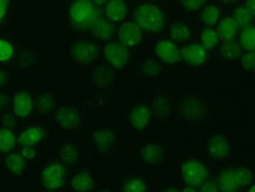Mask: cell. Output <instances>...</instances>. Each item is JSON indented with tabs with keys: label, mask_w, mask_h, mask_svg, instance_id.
<instances>
[{
	"label": "cell",
	"mask_w": 255,
	"mask_h": 192,
	"mask_svg": "<svg viewBox=\"0 0 255 192\" xmlns=\"http://www.w3.org/2000/svg\"><path fill=\"white\" fill-rule=\"evenodd\" d=\"M94 140L100 146H108L114 140V134L107 130L96 131L94 132Z\"/></svg>",
	"instance_id": "obj_32"
},
{
	"label": "cell",
	"mask_w": 255,
	"mask_h": 192,
	"mask_svg": "<svg viewBox=\"0 0 255 192\" xmlns=\"http://www.w3.org/2000/svg\"><path fill=\"white\" fill-rule=\"evenodd\" d=\"M57 120H58V124L63 127V129L70 130L78 125L79 116L75 108L64 107L58 112Z\"/></svg>",
	"instance_id": "obj_14"
},
{
	"label": "cell",
	"mask_w": 255,
	"mask_h": 192,
	"mask_svg": "<svg viewBox=\"0 0 255 192\" xmlns=\"http://www.w3.org/2000/svg\"><path fill=\"white\" fill-rule=\"evenodd\" d=\"M239 44L248 52H255V26H248L241 31Z\"/></svg>",
	"instance_id": "obj_18"
},
{
	"label": "cell",
	"mask_w": 255,
	"mask_h": 192,
	"mask_svg": "<svg viewBox=\"0 0 255 192\" xmlns=\"http://www.w3.org/2000/svg\"><path fill=\"white\" fill-rule=\"evenodd\" d=\"M72 58L81 64L91 63L97 56V47L89 40H79L71 49Z\"/></svg>",
	"instance_id": "obj_6"
},
{
	"label": "cell",
	"mask_w": 255,
	"mask_h": 192,
	"mask_svg": "<svg viewBox=\"0 0 255 192\" xmlns=\"http://www.w3.org/2000/svg\"><path fill=\"white\" fill-rule=\"evenodd\" d=\"M15 137L11 131L2 129L0 130V152H8L13 149Z\"/></svg>",
	"instance_id": "obj_26"
},
{
	"label": "cell",
	"mask_w": 255,
	"mask_h": 192,
	"mask_svg": "<svg viewBox=\"0 0 255 192\" xmlns=\"http://www.w3.org/2000/svg\"><path fill=\"white\" fill-rule=\"evenodd\" d=\"M7 5H8L7 1H2V0H0V20L4 18V15L6 13V8H7Z\"/></svg>",
	"instance_id": "obj_41"
},
{
	"label": "cell",
	"mask_w": 255,
	"mask_h": 192,
	"mask_svg": "<svg viewBox=\"0 0 255 192\" xmlns=\"http://www.w3.org/2000/svg\"><path fill=\"white\" fill-rule=\"evenodd\" d=\"M241 67L245 72L255 73V52H247L241 57Z\"/></svg>",
	"instance_id": "obj_33"
},
{
	"label": "cell",
	"mask_w": 255,
	"mask_h": 192,
	"mask_svg": "<svg viewBox=\"0 0 255 192\" xmlns=\"http://www.w3.org/2000/svg\"><path fill=\"white\" fill-rule=\"evenodd\" d=\"M12 53H13V50L9 43L0 39V62H7L12 57Z\"/></svg>",
	"instance_id": "obj_35"
},
{
	"label": "cell",
	"mask_w": 255,
	"mask_h": 192,
	"mask_svg": "<svg viewBox=\"0 0 255 192\" xmlns=\"http://www.w3.org/2000/svg\"><path fill=\"white\" fill-rule=\"evenodd\" d=\"M94 33L97 38H100L102 40H107L113 36L114 28L113 25L109 20L107 19H100L95 22L94 25Z\"/></svg>",
	"instance_id": "obj_21"
},
{
	"label": "cell",
	"mask_w": 255,
	"mask_h": 192,
	"mask_svg": "<svg viewBox=\"0 0 255 192\" xmlns=\"http://www.w3.org/2000/svg\"><path fill=\"white\" fill-rule=\"evenodd\" d=\"M44 133L39 127H31L19 136V142L24 146H31L43 138Z\"/></svg>",
	"instance_id": "obj_23"
},
{
	"label": "cell",
	"mask_w": 255,
	"mask_h": 192,
	"mask_svg": "<svg viewBox=\"0 0 255 192\" xmlns=\"http://www.w3.org/2000/svg\"><path fill=\"white\" fill-rule=\"evenodd\" d=\"M247 192H255V184L251 185V187H248Z\"/></svg>",
	"instance_id": "obj_44"
},
{
	"label": "cell",
	"mask_w": 255,
	"mask_h": 192,
	"mask_svg": "<svg viewBox=\"0 0 255 192\" xmlns=\"http://www.w3.org/2000/svg\"><path fill=\"white\" fill-rule=\"evenodd\" d=\"M41 181L47 189H57L63 184L64 169L59 164H52L47 166L41 174Z\"/></svg>",
	"instance_id": "obj_9"
},
{
	"label": "cell",
	"mask_w": 255,
	"mask_h": 192,
	"mask_svg": "<svg viewBox=\"0 0 255 192\" xmlns=\"http://www.w3.org/2000/svg\"><path fill=\"white\" fill-rule=\"evenodd\" d=\"M123 192H146L145 183L138 178L129 179L123 185Z\"/></svg>",
	"instance_id": "obj_31"
},
{
	"label": "cell",
	"mask_w": 255,
	"mask_h": 192,
	"mask_svg": "<svg viewBox=\"0 0 255 192\" xmlns=\"http://www.w3.org/2000/svg\"><path fill=\"white\" fill-rule=\"evenodd\" d=\"M181 176L188 187H199L206 179L205 165L197 161H187L181 165Z\"/></svg>",
	"instance_id": "obj_4"
},
{
	"label": "cell",
	"mask_w": 255,
	"mask_h": 192,
	"mask_svg": "<svg viewBox=\"0 0 255 192\" xmlns=\"http://www.w3.org/2000/svg\"><path fill=\"white\" fill-rule=\"evenodd\" d=\"M142 28L133 22H124L119 28V38L121 43L127 46H133L142 40Z\"/></svg>",
	"instance_id": "obj_8"
},
{
	"label": "cell",
	"mask_w": 255,
	"mask_h": 192,
	"mask_svg": "<svg viewBox=\"0 0 255 192\" xmlns=\"http://www.w3.org/2000/svg\"><path fill=\"white\" fill-rule=\"evenodd\" d=\"M206 151L216 161H225L232 156L233 146L228 137L223 134H215L207 142Z\"/></svg>",
	"instance_id": "obj_3"
},
{
	"label": "cell",
	"mask_w": 255,
	"mask_h": 192,
	"mask_svg": "<svg viewBox=\"0 0 255 192\" xmlns=\"http://www.w3.org/2000/svg\"><path fill=\"white\" fill-rule=\"evenodd\" d=\"M38 110L40 112H49L52 108L53 105V97H51L50 95H44L38 99Z\"/></svg>",
	"instance_id": "obj_34"
},
{
	"label": "cell",
	"mask_w": 255,
	"mask_h": 192,
	"mask_svg": "<svg viewBox=\"0 0 255 192\" xmlns=\"http://www.w3.org/2000/svg\"><path fill=\"white\" fill-rule=\"evenodd\" d=\"M201 41H202L203 47H206V49H214L219 43L218 32L213 30V28H206L201 34Z\"/></svg>",
	"instance_id": "obj_28"
},
{
	"label": "cell",
	"mask_w": 255,
	"mask_h": 192,
	"mask_svg": "<svg viewBox=\"0 0 255 192\" xmlns=\"http://www.w3.org/2000/svg\"><path fill=\"white\" fill-rule=\"evenodd\" d=\"M155 51L158 58L163 60L164 63L175 64L180 59V52H178L176 45L170 41H159L158 44H156Z\"/></svg>",
	"instance_id": "obj_11"
},
{
	"label": "cell",
	"mask_w": 255,
	"mask_h": 192,
	"mask_svg": "<svg viewBox=\"0 0 255 192\" xmlns=\"http://www.w3.org/2000/svg\"><path fill=\"white\" fill-rule=\"evenodd\" d=\"M6 81H7L6 76L2 72H0V84H4V83H6Z\"/></svg>",
	"instance_id": "obj_43"
},
{
	"label": "cell",
	"mask_w": 255,
	"mask_h": 192,
	"mask_svg": "<svg viewBox=\"0 0 255 192\" xmlns=\"http://www.w3.org/2000/svg\"><path fill=\"white\" fill-rule=\"evenodd\" d=\"M182 5L188 11H197L206 5V1L203 0H183Z\"/></svg>",
	"instance_id": "obj_37"
},
{
	"label": "cell",
	"mask_w": 255,
	"mask_h": 192,
	"mask_svg": "<svg viewBox=\"0 0 255 192\" xmlns=\"http://www.w3.org/2000/svg\"><path fill=\"white\" fill-rule=\"evenodd\" d=\"M70 15L78 24H92L97 19V9L92 5V2L87 0H79L72 2L70 7Z\"/></svg>",
	"instance_id": "obj_5"
},
{
	"label": "cell",
	"mask_w": 255,
	"mask_h": 192,
	"mask_svg": "<svg viewBox=\"0 0 255 192\" xmlns=\"http://www.w3.org/2000/svg\"><path fill=\"white\" fill-rule=\"evenodd\" d=\"M238 30L239 27L237 22H235L234 19H233V17L225 18L221 22H220L218 34L221 39H223L225 41H228V40H232L233 38L235 37Z\"/></svg>",
	"instance_id": "obj_17"
},
{
	"label": "cell",
	"mask_w": 255,
	"mask_h": 192,
	"mask_svg": "<svg viewBox=\"0 0 255 192\" xmlns=\"http://www.w3.org/2000/svg\"><path fill=\"white\" fill-rule=\"evenodd\" d=\"M252 181V171L245 165L226 169L216 177L220 192H239L242 189L251 187Z\"/></svg>",
	"instance_id": "obj_1"
},
{
	"label": "cell",
	"mask_w": 255,
	"mask_h": 192,
	"mask_svg": "<svg viewBox=\"0 0 255 192\" xmlns=\"http://www.w3.org/2000/svg\"><path fill=\"white\" fill-rule=\"evenodd\" d=\"M233 19L237 22L238 27L242 28V30L248 26H252L254 21V18L252 17V14L245 6H241V7L235 9L234 13H233Z\"/></svg>",
	"instance_id": "obj_22"
},
{
	"label": "cell",
	"mask_w": 255,
	"mask_h": 192,
	"mask_svg": "<svg viewBox=\"0 0 255 192\" xmlns=\"http://www.w3.org/2000/svg\"><path fill=\"white\" fill-rule=\"evenodd\" d=\"M170 36L175 40L186 41L191 37V28L183 22H176L170 27Z\"/></svg>",
	"instance_id": "obj_24"
},
{
	"label": "cell",
	"mask_w": 255,
	"mask_h": 192,
	"mask_svg": "<svg viewBox=\"0 0 255 192\" xmlns=\"http://www.w3.org/2000/svg\"><path fill=\"white\" fill-rule=\"evenodd\" d=\"M221 54L223 58L226 60H229V62L238 59L239 57L241 56L240 44H239L237 40L233 39L226 41L221 47Z\"/></svg>",
	"instance_id": "obj_20"
},
{
	"label": "cell",
	"mask_w": 255,
	"mask_h": 192,
	"mask_svg": "<svg viewBox=\"0 0 255 192\" xmlns=\"http://www.w3.org/2000/svg\"><path fill=\"white\" fill-rule=\"evenodd\" d=\"M199 187V192H220L218 184H216V181H213V179H205Z\"/></svg>",
	"instance_id": "obj_36"
},
{
	"label": "cell",
	"mask_w": 255,
	"mask_h": 192,
	"mask_svg": "<svg viewBox=\"0 0 255 192\" xmlns=\"http://www.w3.org/2000/svg\"><path fill=\"white\" fill-rule=\"evenodd\" d=\"M6 165H7L8 170L13 172L15 175H19L25 168V161L24 157L18 155V153H13V155H9L6 159Z\"/></svg>",
	"instance_id": "obj_25"
},
{
	"label": "cell",
	"mask_w": 255,
	"mask_h": 192,
	"mask_svg": "<svg viewBox=\"0 0 255 192\" xmlns=\"http://www.w3.org/2000/svg\"><path fill=\"white\" fill-rule=\"evenodd\" d=\"M141 71L143 76L148 77V78H154V77L158 76L159 72H161V66L154 59H149L143 63Z\"/></svg>",
	"instance_id": "obj_30"
},
{
	"label": "cell",
	"mask_w": 255,
	"mask_h": 192,
	"mask_svg": "<svg viewBox=\"0 0 255 192\" xmlns=\"http://www.w3.org/2000/svg\"><path fill=\"white\" fill-rule=\"evenodd\" d=\"M60 158L64 159L65 162H75L78 157L77 148L73 143H65L62 148L59 149Z\"/></svg>",
	"instance_id": "obj_29"
},
{
	"label": "cell",
	"mask_w": 255,
	"mask_h": 192,
	"mask_svg": "<svg viewBox=\"0 0 255 192\" xmlns=\"http://www.w3.org/2000/svg\"><path fill=\"white\" fill-rule=\"evenodd\" d=\"M105 14L108 19L113 21L122 20L127 14L126 2L120 1V0H111L105 6Z\"/></svg>",
	"instance_id": "obj_16"
},
{
	"label": "cell",
	"mask_w": 255,
	"mask_h": 192,
	"mask_svg": "<svg viewBox=\"0 0 255 192\" xmlns=\"http://www.w3.org/2000/svg\"><path fill=\"white\" fill-rule=\"evenodd\" d=\"M104 56L111 65L115 67H123L129 60V53L123 45L109 43L104 47Z\"/></svg>",
	"instance_id": "obj_7"
},
{
	"label": "cell",
	"mask_w": 255,
	"mask_h": 192,
	"mask_svg": "<svg viewBox=\"0 0 255 192\" xmlns=\"http://www.w3.org/2000/svg\"><path fill=\"white\" fill-rule=\"evenodd\" d=\"M164 192H178V191L176 190V189H174V188H169Z\"/></svg>",
	"instance_id": "obj_45"
},
{
	"label": "cell",
	"mask_w": 255,
	"mask_h": 192,
	"mask_svg": "<svg viewBox=\"0 0 255 192\" xmlns=\"http://www.w3.org/2000/svg\"><path fill=\"white\" fill-rule=\"evenodd\" d=\"M32 110V100L30 95L26 92H19L13 101V111L18 117L25 118Z\"/></svg>",
	"instance_id": "obj_15"
},
{
	"label": "cell",
	"mask_w": 255,
	"mask_h": 192,
	"mask_svg": "<svg viewBox=\"0 0 255 192\" xmlns=\"http://www.w3.org/2000/svg\"><path fill=\"white\" fill-rule=\"evenodd\" d=\"M181 192H199V191H197L196 189L193 188V187H187V188H184Z\"/></svg>",
	"instance_id": "obj_42"
},
{
	"label": "cell",
	"mask_w": 255,
	"mask_h": 192,
	"mask_svg": "<svg viewBox=\"0 0 255 192\" xmlns=\"http://www.w3.org/2000/svg\"><path fill=\"white\" fill-rule=\"evenodd\" d=\"M135 20L145 31H157L163 22V14L157 6L142 4L135 8Z\"/></svg>",
	"instance_id": "obj_2"
},
{
	"label": "cell",
	"mask_w": 255,
	"mask_h": 192,
	"mask_svg": "<svg viewBox=\"0 0 255 192\" xmlns=\"http://www.w3.org/2000/svg\"><path fill=\"white\" fill-rule=\"evenodd\" d=\"M181 56L188 65L199 66L206 62V49L200 45H188L181 52Z\"/></svg>",
	"instance_id": "obj_10"
},
{
	"label": "cell",
	"mask_w": 255,
	"mask_h": 192,
	"mask_svg": "<svg viewBox=\"0 0 255 192\" xmlns=\"http://www.w3.org/2000/svg\"><path fill=\"white\" fill-rule=\"evenodd\" d=\"M2 124L6 127H15L17 126V119H15L13 114H5L4 118H2Z\"/></svg>",
	"instance_id": "obj_38"
},
{
	"label": "cell",
	"mask_w": 255,
	"mask_h": 192,
	"mask_svg": "<svg viewBox=\"0 0 255 192\" xmlns=\"http://www.w3.org/2000/svg\"><path fill=\"white\" fill-rule=\"evenodd\" d=\"M200 15H201V20L205 22L206 25L212 26V25L216 24V21H218L220 11L216 6L209 5V6H206L205 9L201 12Z\"/></svg>",
	"instance_id": "obj_27"
},
{
	"label": "cell",
	"mask_w": 255,
	"mask_h": 192,
	"mask_svg": "<svg viewBox=\"0 0 255 192\" xmlns=\"http://www.w3.org/2000/svg\"><path fill=\"white\" fill-rule=\"evenodd\" d=\"M21 156L26 159H32L34 157L33 148H31V146H25V148L23 149V151H21Z\"/></svg>",
	"instance_id": "obj_39"
},
{
	"label": "cell",
	"mask_w": 255,
	"mask_h": 192,
	"mask_svg": "<svg viewBox=\"0 0 255 192\" xmlns=\"http://www.w3.org/2000/svg\"><path fill=\"white\" fill-rule=\"evenodd\" d=\"M245 7L248 9V12H250V13L252 14V17L255 19V0L245 2Z\"/></svg>",
	"instance_id": "obj_40"
},
{
	"label": "cell",
	"mask_w": 255,
	"mask_h": 192,
	"mask_svg": "<svg viewBox=\"0 0 255 192\" xmlns=\"http://www.w3.org/2000/svg\"><path fill=\"white\" fill-rule=\"evenodd\" d=\"M72 188L78 192L90 191L94 188V181L88 172H79L72 178Z\"/></svg>",
	"instance_id": "obj_19"
},
{
	"label": "cell",
	"mask_w": 255,
	"mask_h": 192,
	"mask_svg": "<svg viewBox=\"0 0 255 192\" xmlns=\"http://www.w3.org/2000/svg\"><path fill=\"white\" fill-rule=\"evenodd\" d=\"M150 120V111L144 105H138L130 114V124L135 130H143L148 126Z\"/></svg>",
	"instance_id": "obj_13"
},
{
	"label": "cell",
	"mask_w": 255,
	"mask_h": 192,
	"mask_svg": "<svg viewBox=\"0 0 255 192\" xmlns=\"http://www.w3.org/2000/svg\"><path fill=\"white\" fill-rule=\"evenodd\" d=\"M141 159L149 168H157L163 161V151L156 144H149L141 151Z\"/></svg>",
	"instance_id": "obj_12"
}]
</instances>
